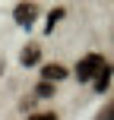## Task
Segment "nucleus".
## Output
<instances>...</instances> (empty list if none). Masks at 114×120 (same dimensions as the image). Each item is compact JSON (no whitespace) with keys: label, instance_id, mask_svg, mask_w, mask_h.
<instances>
[{"label":"nucleus","instance_id":"nucleus-1","mask_svg":"<svg viewBox=\"0 0 114 120\" xmlns=\"http://www.w3.org/2000/svg\"><path fill=\"white\" fill-rule=\"evenodd\" d=\"M105 66H108V63H105L102 54H86V57L76 63V79H79V82H95L98 73H102Z\"/></svg>","mask_w":114,"mask_h":120},{"label":"nucleus","instance_id":"nucleus-2","mask_svg":"<svg viewBox=\"0 0 114 120\" xmlns=\"http://www.w3.org/2000/svg\"><path fill=\"white\" fill-rule=\"evenodd\" d=\"M35 16H38V3H16L13 6V19L19 25H32Z\"/></svg>","mask_w":114,"mask_h":120},{"label":"nucleus","instance_id":"nucleus-3","mask_svg":"<svg viewBox=\"0 0 114 120\" xmlns=\"http://www.w3.org/2000/svg\"><path fill=\"white\" fill-rule=\"evenodd\" d=\"M70 73H67V66L63 63H48V66H41V82H60V79H67Z\"/></svg>","mask_w":114,"mask_h":120},{"label":"nucleus","instance_id":"nucleus-4","mask_svg":"<svg viewBox=\"0 0 114 120\" xmlns=\"http://www.w3.org/2000/svg\"><path fill=\"white\" fill-rule=\"evenodd\" d=\"M19 60H22V66H35L38 60H41V48H38V44H29V48L22 51V57H19Z\"/></svg>","mask_w":114,"mask_h":120},{"label":"nucleus","instance_id":"nucleus-5","mask_svg":"<svg viewBox=\"0 0 114 120\" xmlns=\"http://www.w3.org/2000/svg\"><path fill=\"white\" fill-rule=\"evenodd\" d=\"M108 82H111V66H105V70L98 73V79H95V92H105Z\"/></svg>","mask_w":114,"mask_h":120},{"label":"nucleus","instance_id":"nucleus-6","mask_svg":"<svg viewBox=\"0 0 114 120\" xmlns=\"http://www.w3.org/2000/svg\"><path fill=\"white\" fill-rule=\"evenodd\" d=\"M54 89H57L54 82H38V89H35V98H54Z\"/></svg>","mask_w":114,"mask_h":120},{"label":"nucleus","instance_id":"nucleus-7","mask_svg":"<svg viewBox=\"0 0 114 120\" xmlns=\"http://www.w3.org/2000/svg\"><path fill=\"white\" fill-rule=\"evenodd\" d=\"M63 13H67L63 6H57V10L51 13V19H48V32H51V29H54V25H57V19H63Z\"/></svg>","mask_w":114,"mask_h":120},{"label":"nucleus","instance_id":"nucleus-8","mask_svg":"<svg viewBox=\"0 0 114 120\" xmlns=\"http://www.w3.org/2000/svg\"><path fill=\"white\" fill-rule=\"evenodd\" d=\"M95 120H114V98H111V104H108V108H105V111H102V114H98Z\"/></svg>","mask_w":114,"mask_h":120},{"label":"nucleus","instance_id":"nucleus-9","mask_svg":"<svg viewBox=\"0 0 114 120\" xmlns=\"http://www.w3.org/2000/svg\"><path fill=\"white\" fill-rule=\"evenodd\" d=\"M29 120H57L54 111H44V114H29Z\"/></svg>","mask_w":114,"mask_h":120}]
</instances>
